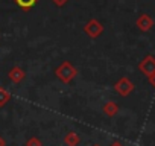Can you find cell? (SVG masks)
<instances>
[{
  "instance_id": "1",
  "label": "cell",
  "mask_w": 155,
  "mask_h": 146,
  "mask_svg": "<svg viewBox=\"0 0 155 146\" xmlns=\"http://www.w3.org/2000/svg\"><path fill=\"white\" fill-rule=\"evenodd\" d=\"M55 75H56V78H58V79H61L62 82L68 84V82H71V81L76 78L78 70H76V67H74V65H71L68 61H64L59 67H56Z\"/></svg>"
},
{
  "instance_id": "2",
  "label": "cell",
  "mask_w": 155,
  "mask_h": 146,
  "mask_svg": "<svg viewBox=\"0 0 155 146\" xmlns=\"http://www.w3.org/2000/svg\"><path fill=\"white\" fill-rule=\"evenodd\" d=\"M114 90H116V93L120 95V96H129V95L134 91V82H132L129 78L123 76V78H120V79L114 84Z\"/></svg>"
},
{
  "instance_id": "3",
  "label": "cell",
  "mask_w": 155,
  "mask_h": 146,
  "mask_svg": "<svg viewBox=\"0 0 155 146\" xmlns=\"http://www.w3.org/2000/svg\"><path fill=\"white\" fill-rule=\"evenodd\" d=\"M138 70L143 73V75H146L147 78L152 76L155 73V56H152V55L144 56L138 64Z\"/></svg>"
},
{
  "instance_id": "4",
  "label": "cell",
  "mask_w": 155,
  "mask_h": 146,
  "mask_svg": "<svg viewBox=\"0 0 155 146\" xmlns=\"http://www.w3.org/2000/svg\"><path fill=\"white\" fill-rule=\"evenodd\" d=\"M137 28L141 31V32H147V31H150L152 29V26H153V20L147 15V14H141L138 18H137Z\"/></svg>"
},
{
  "instance_id": "5",
  "label": "cell",
  "mask_w": 155,
  "mask_h": 146,
  "mask_svg": "<svg viewBox=\"0 0 155 146\" xmlns=\"http://www.w3.org/2000/svg\"><path fill=\"white\" fill-rule=\"evenodd\" d=\"M102 31H104V28H102V25H101L97 20H90L88 25L85 26V32H87L91 38L99 37V35L102 34Z\"/></svg>"
},
{
  "instance_id": "6",
  "label": "cell",
  "mask_w": 155,
  "mask_h": 146,
  "mask_svg": "<svg viewBox=\"0 0 155 146\" xmlns=\"http://www.w3.org/2000/svg\"><path fill=\"white\" fill-rule=\"evenodd\" d=\"M8 76H9V79H11L14 84H20V82L26 78V73H25L23 68H20V67H14V68L9 70Z\"/></svg>"
},
{
  "instance_id": "7",
  "label": "cell",
  "mask_w": 155,
  "mask_h": 146,
  "mask_svg": "<svg viewBox=\"0 0 155 146\" xmlns=\"http://www.w3.org/2000/svg\"><path fill=\"white\" fill-rule=\"evenodd\" d=\"M79 141H81V137H79V134H76L74 131H68L64 135V144L65 146H78Z\"/></svg>"
},
{
  "instance_id": "8",
  "label": "cell",
  "mask_w": 155,
  "mask_h": 146,
  "mask_svg": "<svg viewBox=\"0 0 155 146\" xmlns=\"http://www.w3.org/2000/svg\"><path fill=\"white\" fill-rule=\"evenodd\" d=\"M119 105L116 104V102H113V101H110V102H107L104 107H102V111H104V114L105 116H108V117H114L117 113H119Z\"/></svg>"
},
{
  "instance_id": "9",
  "label": "cell",
  "mask_w": 155,
  "mask_h": 146,
  "mask_svg": "<svg viewBox=\"0 0 155 146\" xmlns=\"http://www.w3.org/2000/svg\"><path fill=\"white\" fill-rule=\"evenodd\" d=\"M17 3V6H20L21 9H31L32 6H35L38 3V0H14Z\"/></svg>"
},
{
  "instance_id": "10",
  "label": "cell",
  "mask_w": 155,
  "mask_h": 146,
  "mask_svg": "<svg viewBox=\"0 0 155 146\" xmlns=\"http://www.w3.org/2000/svg\"><path fill=\"white\" fill-rule=\"evenodd\" d=\"M9 101H11V93L6 88L0 87V107H5Z\"/></svg>"
},
{
  "instance_id": "11",
  "label": "cell",
  "mask_w": 155,
  "mask_h": 146,
  "mask_svg": "<svg viewBox=\"0 0 155 146\" xmlns=\"http://www.w3.org/2000/svg\"><path fill=\"white\" fill-rule=\"evenodd\" d=\"M26 146H43V141H41L38 137H31V138L26 141Z\"/></svg>"
},
{
  "instance_id": "12",
  "label": "cell",
  "mask_w": 155,
  "mask_h": 146,
  "mask_svg": "<svg viewBox=\"0 0 155 146\" xmlns=\"http://www.w3.org/2000/svg\"><path fill=\"white\" fill-rule=\"evenodd\" d=\"M147 79H149V84H150V85H152V87L155 88V73H153V75H152V76H149Z\"/></svg>"
},
{
  "instance_id": "13",
  "label": "cell",
  "mask_w": 155,
  "mask_h": 146,
  "mask_svg": "<svg viewBox=\"0 0 155 146\" xmlns=\"http://www.w3.org/2000/svg\"><path fill=\"white\" fill-rule=\"evenodd\" d=\"M65 2H67V0H53V3H55V5H58V6H62Z\"/></svg>"
},
{
  "instance_id": "14",
  "label": "cell",
  "mask_w": 155,
  "mask_h": 146,
  "mask_svg": "<svg viewBox=\"0 0 155 146\" xmlns=\"http://www.w3.org/2000/svg\"><path fill=\"white\" fill-rule=\"evenodd\" d=\"M110 146H125V144H123L122 141H113V143H111Z\"/></svg>"
},
{
  "instance_id": "15",
  "label": "cell",
  "mask_w": 155,
  "mask_h": 146,
  "mask_svg": "<svg viewBox=\"0 0 155 146\" xmlns=\"http://www.w3.org/2000/svg\"><path fill=\"white\" fill-rule=\"evenodd\" d=\"M0 146H6V141H5V138L0 135Z\"/></svg>"
},
{
  "instance_id": "16",
  "label": "cell",
  "mask_w": 155,
  "mask_h": 146,
  "mask_svg": "<svg viewBox=\"0 0 155 146\" xmlns=\"http://www.w3.org/2000/svg\"><path fill=\"white\" fill-rule=\"evenodd\" d=\"M93 146H101V144H97V143H96V144H93Z\"/></svg>"
}]
</instances>
